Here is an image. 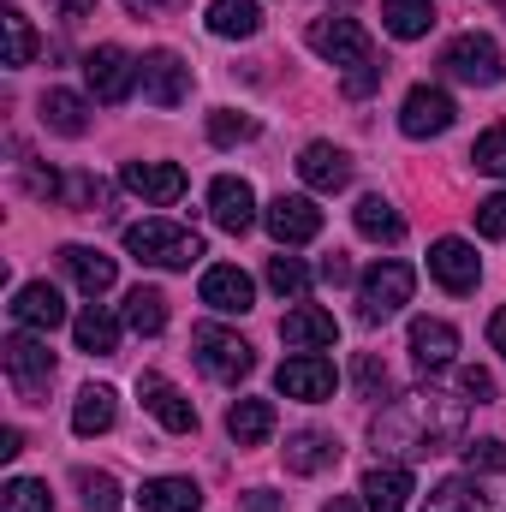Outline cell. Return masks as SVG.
Instances as JSON below:
<instances>
[{"mask_svg":"<svg viewBox=\"0 0 506 512\" xmlns=\"http://www.w3.org/2000/svg\"><path fill=\"white\" fill-rule=\"evenodd\" d=\"M465 435V405L423 387V393H405L399 405L376 411L370 423V441L376 453H399V459H429V453H447L453 441Z\"/></svg>","mask_w":506,"mask_h":512,"instance_id":"cell-1","label":"cell"},{"mask_svg":"<svg viewBox=\"0 0 506 512\" xmlns=\"http://www.w3.org/2000/svg\"><path fill=\"white\" fill-rule=\"evenodd\" d=\"M126 251L149 268H191L203 256V239L173 221H137V227H126Z\"/></svg>","mask_w":506,"mask_h":512,"instance_id":"cell-2","label":"cell"},{"mask_svg":"<svg viewBox=\"0 0 506 512\" xmlns=\"http://www.w3.org/2000/svg\"><path fill=\"white\" fill-rule=\"evenodd\" d=\"M411 286H417V274L405 268V262H376L364 280H358V322L364 328H381L387 316H399V304H411Z\"/></svg>","mask_w":506,"mask_h":512,"instance_id":"cell-3","label":"cell"},{"mask_svg":"<svg viewBox=\"0 0 506 512\" xmlns=\"http://www.w3.org/2000/svg\"><path fill=\"white\" fill-rule=\"evenodd\" d=\"M191 352H197V364H203V376H215V382H245L256 370V352L239 340V334H227V328H215V322H203L197 334H191Z\"/></svg>","mask_w":506,"mask_h":512,"instance_id":"cell-4","label":"cell"},{"mask_svg":"<svg viewBox=\"0 0 506 512\" xmlns=\"http://www.w3.org/2000/svg\"><path fill=\"white\" fill-rule=\"evenodd\" d=\"M441 72L447 78H459V84H501V48H495V36H477V30H465V36H453L447 42V54H441Z\"/></svg>","mask_w":506,"mask_h":512,"instance_id":"cell-5","label":"cell"},{"mask_svg":"<svg viewBox=\"0 0 506 512\" xmlns=\"http://www.w3.org/2000/svg\"><path fill=\"white\" fill-rule=\"evenodd\" d=\"M304 42L328 60V66H364V60H376V48H370V36H364V24L358 18H316L310 30H304Z\"/></svg>","mask_w":506,"mask_h":512,"instance_id":"cell-6","label":"cell"},{"mask_svg":"<svg viewBox=\"0 0 506 512\" xmlns=\"http://www.w3.org/2000/svg\"><path fill=\"white\" fill-rule=\"evenodd\" d=\"M84 84H90V96H96V102L120 108L131 90H137V60H131L126 48L102 42V48H90V54H84Z\"/></svg>","mask_w":506,"mask_h":512,"instance_id":"cell-7","label":"cell"},{"mask_svg":"<svg viewBox=\"0 0 506 512\" xmlns=\"http://www.w3.org/2000/svg\"><path fill=\"white\" fill-rule=\"evenodd\" d=\"M137 90H143V102H155V108H179V102L191 96V66H185L179 54L155 48V54L137 60Z\"/></svg>","mask_w":506,"mask_h":512,"instance_id":"cell-8","label":"cell"},{"mask_svg":"<svg viewBox=\"0 0 506 512\" xmlns=\"http://www.w3.org/2000/svg\"><path fill=\"white\" fill-rule=\"evenodd\" d=\"M0 358H6V376L18 382L24 399H36L42 387L54 382V352H48V340H36L30 328H24V334H12V340L0 346Z\"/></svg>","mask_w":506,"mask_h":512,"instance_id":"cell-9","label":"cell"},{"mask_svg":"<svg viewBox=\"0 0 506 512\" xmlns=\"http://www.w3.org/2000/svg\"><path fill=\"white\" fill-rule=\"evenodd\" d=\"M137 399H143V411H149L167 435H191V429H197V405L167 382V376H155V370L137 376Z\"/></svg>","mask_w":506,"mask_h":512,"instance_id":"cell-10","label":"cell"},{"mask_svg":"<svg viewBox=\"0 0 506 512\" xmlns=\"http://www.w3.org/2000/svg\"><path fill=\"white\" fill-rule=\"evenodd\" d=\"M334 364L328 358H316V352H298V358H286L280 370H274V387L286 393V399H304V405H322L328 393H334Z\"/></svg>","mask_w":506,"mask_h":512,"instance_id":"cell-11","label":"cell"},{"mask_svg":"<svg viewBox=\"0 0 506 512\" xmlns=\"http://www.w3.org/2000/svg\"><path fill=\"white\" fill-rule=\"evenodd\" d=\"M453 96L441 90V84H417L411 96H405V108H399V131L405 137H441V131L453 126Z\"/></svg>","mask_w":506,"mask_h":512,"instance_id":"cell-12","label":"cell"},{"mask_svg":"<svg viewBox=\"0 0 506 512\" xmlns=\"http://www.w3.org/2000/svg\"><path fill=\"white\" fill-rule=\"evenodd\" d=\"M120 179H126L131 197H143V203H155V209H167V203L185 197V167H173V161H126Z\"/></svg>","mask_w":506,"mask_h":512,"instance_id":"cell-13","label":"cell"},{"mask_svg":"<svg viewBox=\"0 0 506 512\" xmlns=\"http://www.w3.org/2000/svg\"><path fill=\"white\" fill-rule=\"evenodd\" d=\"M429 274H435L447 292H477V280H483V256L471 251L465 239H435V245H429Z\"/></svg>","mask_w":506,"mask_h":512,"instance_id":"cell-14","label":"cell"},{"mask_svg":"<svg viewBox=\"0 0 506 512\" xmlns=\"http://www.w3.org/2000/svg\"><path fill=\"white\" fill-rule=\"evenodd\" d=\"M262 221H268V233H274L280 245H310V239L322 233V209H316L310 197H274V203L262 209Z\"/></svg>","mask_w":506,"mask_h":512,"instance_id":"cell-15","label":"cell"},{"mask_svg":"<svg viewBox=\"0 0 506 512\" xmlns=\"http://www.w3.org/2000/svg\"><path fill=\"white\" fill-rule=\"evenodd\" d=\"M209 215H215L221 233H251L256 227V191L245 185V179L221 173V179L209 185Z\"/></svg>","mask_w":506,"mask_h":512,"instance_id":"cell-16","label":"cell"},{"mask_svg":"<svg viewBox=\"0 0 506 512\" xmlns=\"http://www.w3.org/2000/svg\"><path fill=\"white\" fill-rule=\"evenodd\" d=\"M12 322L30 328V334H54V328L66 322V304H60V292H54L48 280H30V286L12 292Z\"/></svg>","mask_w":506,"mask_h":512,"instance_id":"cell-17","label":"cell"},{"mask_svg":"<svg viewBox=\"0 0 506 512\" xmlns=\"http://www.w3.org/2000/svg\"><path fill=\"white\" fill-rule=\"evenodd\" d=\"M298 179H304L310 191H346V185H352V155L334 149V143H310V149L298 155Z\"/></svg>","mask_w":506,"mask_h":512,"instance_id":"cell-18","label":"cell"},{"mask_svg":"<svg viewBox=\"0 0 506 512\" xmlns=\"http://www.w3.org/2000/svg\"><path fill=\"white\" fill-rule=\"evenodd\" d=\"M251 298H256V286H251V274H245V268L221 262V268H209V274H203V304H209V310H221V316H245V310H251Z\"/></svg>","mask_w":506,"mask_h":512,"instance_id":"cell-19","label":"cell"},{"mask_svg":"<svg viewBox=\"0 0 506 512\" xmlns=\"http://www.w3.org/2000/svg\"><path fill=\"white\" fill-rule=\"evenodd\" d=\"M328 465H340V441H334L328 429H298V435H286V471L316 477V471H328Z\"/></svg>","mask_w":506,"mask_h":512,"instance_id":"cell-20","label":"cell"},{"mask_svg":"<svg viewBox=\"0 0 506 512\" xmlns=\"http://www.w3.org/2000/svg\"><path fill=\"white\" fill-rule=\"evenodd\" d=\"M453 352H459L453 322H435V316H417V322H411V358H417L423 370H447Z\"/></svg>","mask_w":506,"mask_h":512,"instance_id":"cell-21","label":"cell"},{"mask_svg":"<svg viewBox=\"0 0 506 512\" xmlns=\"http://www.w3.org/2000/svg\"><path fill=\"white\" fill-rule=\"evenodd\" d=\"M60 268H66V274H72V286H78V292H90V298H102V292L114 286V274H120V268H114V256L90 251V245H66V251H60Z\"/></svg>","mask_w":506,"mask_h":512,"instance_id":"cell-22","label":"cell"},{"mask_svg":"<svg viewBox=\"0 0 506 512\" xmlns=\"http://www.w3.org/2000/svg\"><path fill=\"white\" fill-rule=\"evenodd\" d=\"M334 316L328 310H316V304H298L286 322H280V340L292 346V352H316V346H334Z\"/></svg>","mask_w":506,"mask_h":512,"instance_id":"cell-23","label":"cell"},{"mask_svg":"<svg viewBox=\"0 0 506 512\" xmlns=\"http://www.w3.org/2000/svg\"><path fill=\"white\" fill-rule=\"evenodd\" d=\"M72 340H78V352H90V358H114V352H120V322H114L102 304H84V310L72 316Z\"/></svg>","mask_w":506,"mask_h":512,"instance_id":"cell-24","label":"cell"},{"mask_svg":"<svg viewBox=\"0 0 506 512\" xmlns=\"http://www.w3.org/2000/svg\"><path fill=\"white\" fill-rule=\"evenodd\" d=\"M364 501H370V512H405V501H411V471L405 465H370L364 471Z\"/></svg>","mask_w":506,"mask_h":512,"instance_id":"cell-25","label":"cell"},{"mask_svg":"<svg viewBox=\"0 0 506 512\" xmlns=\"http://www.w3.org/2000/svg\"><path fill=\"white\" fill-rule=\"evenodd\" d=\"M137 501H143V512H197L203 507V489L191 477H149L137 489Z\"/></svg>","mask_w":506,"mask_h":512,"instance_id":"cell-26","label":"cell"},{"mask_svg":"<svg viewBox=\"0 0 506 512\" xmlns=\"http://www.w3.org/2000/svg\"><path fill=\"white\" fill-rule=\"evenodd\" d=\"M114 417H120V399H114V387H84L78 393V405H72V429L90 441V435H108L114 429Z\"/></svg>","mask_w":506,"mask_h":512,"instance_id":"cell-27","label":"cell"},{"mask_svg":"<svg viewBox=\"0 0 506 512\" xmlns=\"http://www.w3.org/2000/svg\"><path fill=\"white\" fill-rule=\"evenodd\" d=\"M381 24H387V36H399V42H417V36H429V24H435V0H381Z\"/></svg>","mask_w":506,"mask_h":512,"instance_id":"cell-28","label":"cell"},{"mask_svg":"<svg viewBox=\"0 0 506 512\" xmlns=\"http://www.w3.org/2000/svg\"><path fill=\"white\" fill-rule=\"evenodd\" d=\"M227 435H233L239 447H262V441L274 435V405H268V399H239V405L227 411Z\"/></svg>","mask_w":506,"mask_h":512,"instance_id":"cell-29","label":"cell"},{"mask_svg":"<svg viewBox=\"0 0 506 512\" xmlns=\"http://www.w3.org/2000/svg\"><path fill=\"white\" fill-rule=\"evenodd\" d=\"M42 126L60 131V137H84V131H90V108H84V96H72V90H48V96H42Z\"/></svg>","mask_w":506,"mask_h":512,"instance_id":"cell-30","label":"cell"},{"mask_svg":"<svg viewBox=\"0 0 506 512\" xmlns=\"http://www.w3.org/2000/svg\"><path fill=\"white\" fill-rule=\"evenodd\" d=\"M358 233L376 239V245H399V239H405V215H399L387 197H364V203H358Z\"/></svg>","mask_w":506,"mask_h":512,"instance_id":"cell-31","label":"cell"},{"mask_svg":"<svg viewBox=\"0 0 506 512\" xmlns=\"http://www.w3.org/2000/svg\"><path fill=\"white\" fill-rule=\"evenodd\" d=\"M209 30L215 36H256L262 30V6L256 0H209Z\"/></svg>","mask_w":506,"mask_h":512,"instance_id":"cell-32","label":"cell"},{"mask_svg":"<svg viewBox=\"0 0 506 512\" xmlns=\"http://www.w3.org/2000/svg\"><path fill=\"white\" fill-rule=\"evenodd\" d=\"M0 42H6V66H30L36 60V30H30V18L18 12V6H0Z\"/></svg>","mask_w":506,"mask_h":512,"instance_id":"cell-33","label":"cell"},{"mask_svg":"<svg viewBox=\"0 0 506 512\" xmlns=\"http://www.w3.org/2000/svg\"><path fill=\"white\" fill-rule=\"evenodd\" d=\"M423 512H489V495H483L471 477H447V483L423 501Z\"/></svg>","mask_w":506,"mask_h":512,"instance_id":"cell-34","label":"cell"},{"mask_svg":"<svg viewBox=\"0 0 506 512\" xmlns=\"http://www.w3.org/2000/svg\"><path fill=\"white\" fill-rule=\"evenodd\" d=\"M126 322L137 334H161V328H167V298H161L155 286H131L126 292Z\"/></svg>","mask_w":506,"mask_h":512,"instance_id":"cell-35","label":"cell"},{"mask_svg":"<svg viewBox=\"0 0 506 512\" xmlns=\"http://www.w3.org/2000/svg\"><path fill=\"white\" fill-rule=\"evenodd\" d=\"M0 512H54V495L36 477H12L6 495H0Z\"/></svg>","mask_w":506,"mask_h":512,"instance_id":"cell-36","label":"cell"},{"mask_svg":"<svg viewBox=\"0 0 506 512\" xmlns=\"http://www.w3.org/2000/svg\"><path fill=\"white\" fill-rule=\"evenodd\" d=\"M268 286H274L280 298H304V292H310V268H304L298 256H268Z\"/></svg>","mask_w":506,"mask_h":512,"instance_id":"cell-37","label":"cell"},{"mask_svg":"<svg viewBox=\"0 0 506 512\" xmlns=\"http://www.w3.org/2000/svg\"><path fill=\"white\" fill-rule=\"evenodd\" d=\"M78 495L90 512H120V483L108 471H78Z\"/></svg>","mask_w":506,"mask_h":512,"instance_id":"cell-38","label":"cell"},{"mask_svg":"<svg viewBox=\"0 0 506 512\" xmlns=\"http://www.w3.org/2000/svg\"><path fill=\"white\" fill-rule=\"evenodd\" d=\"M256 137V120L251 114H233V108H221V114H209V143H251Z\"/></svg>","mask_w":506,"mask_h":512,"instance_id":"cell-39","label":"cell"},{"mask_svg":"<svg viewBox=\"0 0 506 512\" xmlns=\"http://www.w3.org/2000/svg\"><path fill=\"white\" fill-rule=\"evenodd\" d=\"M471 161H477L483 173L506 179V126H489V131H483V137H477V149H471Z\"/></svg>","mask_w":506,"mask_h":512,"instance_id":"cell-40","label":"cell"},{"mask_svg":"<svg viewBox=\"0 0 506 512\" xmlns=\"http://www.w3.org/2000/svg\"><path fill=\"white\" fill-rule=\"evenodd\" d=\"M352 382H358L364 399H381V393H387V364H381L376 352H364V358H358V370H352Z\"/></svg>","mask_w":506,"mask_h":512,"instance_id":"cell-41","label":"cell"},{"mask_svg":"<svg viewBox=\"0 0 506 512\" xmlns=\"http://www.w3.org/2000/svg\"><path fill=\"white\" fill-rule=\"evenodd\" d=\"M477 233H483V239H506V191H495V197L477 203Z\"/></svg>","mask_w":506,"mask_h":512,"instance_id":"cell-42","label":"cell"},{"mask_svg":"<svg viewBox=\"0 0 506 512\" xmlns=\"http://www.w3.org/2000/svg\"><path fill=\"white\" fill-rule=\"evenodd\" d=\"M381 78H387V66H381V60H364V66H352V72H346V84H340V90H346L352 102H364Z\"/></svg>","mask_w":506,"mask_h":512,"instance_id":"cell-43","label":"cell"},{"mask_svg":"<svg viewBox=\"0 0 506 512\" xmlns=\"http://www.w3.org/2000/svg\"><path fill=\"white\" fill-rule=\"evenodd\" d=\"M465 465L471 471H506V447L501 441H471L465 447Z\"/></svg>","mask_w":506,"mask_h":512,"instance_id":"cell-44","label":"cell"},{"mask_svg":"<svg viewBox=\"0 0 506 512\" xmlns=\"http://www.w3.org/2000/svg\"><path fill=\"white\" fill-rule=\"evenodd\" d=\"M459 387H465L471 399H495V376H489V370H477V364H471V370H459Z\"/></svg>","mask_w":506,"mask_h":512,"instance_id":"cell-45","label":"cell"},{"mask_svg":"<svg viewBox=\"0 0 506 512\" xmlns=\"http://www.w3.org/2000/svg\"><path fill=\"white\" fill-rule=\"evenodd\" d=\"M316 274H322L328 286H346V280H352V262H346V256L334 251V256H322V268H316Z\"/></svg>","mask_w":506,"mask_h":512,"instance_id":"cell-46","label":"cell"},{"mask_svg":"<svg viewBox=\"0 0 506 512\" xmlns=\"http://www.w3.org/2000/svg\"><path fill=\"white\" fill-rule=\"evenodd\" d=\"M30 191L36 197H60V173L54 167H30Z\"/></svg>","mask_w":506,"mask_h":512,"instance_id":"cell-47","label":"cell"},{"mask_svg":"<svg viewBox=\"0 0 506 512\" xmlns=\"http://www.w3.org/2000/svg\"><path fill=\"white\" fill-rule=\"evenodd\" d=\"M245 512H280V495H268V489H251V495H245Z\"/></svg>","mask_w":506,"mask_h":512,"instance_id":"cell-48","label":"cell"},{"mask_svg":"<svg viewBox=\"0 0 506 512\" xmlns=\"http://www.w3.org/2000/svg\"><path fill=\"white\" fill-rule=\"evenodd\" d=\"M24 453V435L18 429H0V459H18Z\"/></svg>","mask_w":506,"mask_h":512,"instance_id":"cell-49","label":"cell"},{"mask_svg":"<svg viewBox=\"0 0 506 512\" xmlns=\"http://www.w3.org/2000/svg\"><path fill=\"white\" fill-rule=\"evenodd\" d=\"M489 340H495V352H506V304L495 310V322H489Z\"/></svg>","mask_w":506,"mask_h":512,"instance_id":"cell-50","label":"cell"},{"mask_svg":"<svg viewBox=\"0 0 506 512\" xmlns=\"http://www.w3.org/2000/svg\"><path fill=\"white\" fill-rule=\"evenodd\" d=\"M96 0H54V12H66V18H78V12H90Z\"/></svg>","mask_w":506,"mask_h":512,"instance_id":"cell-51","label":"cell"},{"mask_svg":"<svg viewBox=\"0 0 506 512\" xmlns=\"http://www.w3.org/2000/svg\"><path fill=\"white\" fill-rule=\"evenodd\" d=\"M322 512H364V507H358L352 495H334V501H328V507H322Z\"/></svg>","mask_w":506,"mask_h":512,"instance_id":"cell-52","label":"cell"},{"mask_svg":"<svg viewBox=\"0 0 506 512\" xmlns=\"http://www.w3.org/2000/svg\"><path fill=\"white\" fill-rule=\"evenodd\" d=\"M131 6H167V0H131Z\"/></svg>","mask_w":506,"mask_h":512,"instance_id":"cell-53","label":"cell"}]
</instances>
